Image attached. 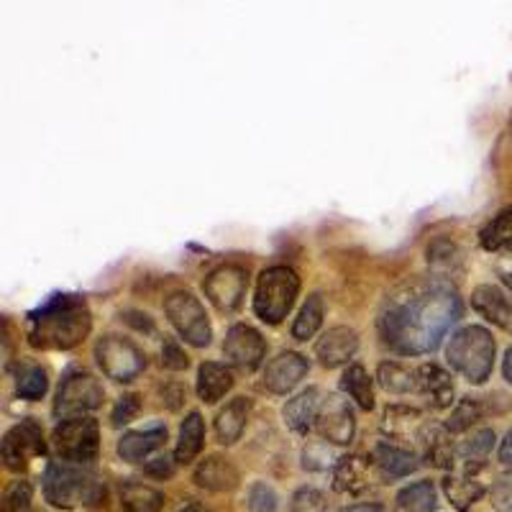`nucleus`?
I'll return each mask as SVG.
<instances>
[{
  "mask_svg": "<svg viewBox=\"0 0 512 512\" xmlns=\"http://www.w3.org/2000/svg\"><path fill=\"white\" fill-rule=\"evenodd\" d=\"M223 356L233 367L244 369V372H254V369L262 367L264 356H267V344H264L262 333L256 331V328L239 323V326H233L226 333Z\"/></svg>",
  "mask_w": 512,
  "mask_h": 512,
  "instance_id": "ddd939ff",
  "label": "nucleus"
},
{
  "mask_svg": "<svg viewBox=\"0 0 512 512\" xmlns=\"http://www.w3.org/2000/svg\"><path fill=\"white\" fill-rule=\"evenodd\" d=\"M249 274L239 264H223L205 277V297L216 305L221 313H233L244 300Z\"/></svg>",
  "mask_w": 512,
  "mask_h": 512,
  "instance_id": "f8f14e48",
  "label": "nucleus"
},
{
  "mask_svg": "<svg viewBox=\"0 0 512 512\" xmlns=\"http://www.w3.org/2000/svg\"><path fill=\"white\" fill-rule=\"evenodd\" d=\"M441 249L443 254L436 249V244L428 246V262H431L433 267H443V269L454 267L456 259H459V256H456V246L448 244V241H441Z\"/></svg>",
  "mask_w": 512,
  "mask_h": 512,
  "instance_id": "a18cd8bd",
  "label": "nucleus"
},
{
  "mask_svg": "<svg viewBox=\"0 0 512 512\" xmlns=\"http://www.w3.org/2000/svg\"><path fill=\"white\" fill-rule=\"evenodd\" d=\"M420 443H423V456L428 459V464L438 466V469H454V461L459 456H456V446L446 425L425 423Z\"/></svg>",
  "mask_w": 512,
  "mask_h": 512,
  "instance_id": "412c9836",
  "label": "nucleus"
},
{
  "mask_svg": "<svg viewBox=\"0 0 512 512\" xmlns=\"http://www.w3.org/2000/svg\"><path fill=\"white\" fill-rule=\"evenodd\" d=\"M292 512H328V500L326 495L315 487H303L297 489L290 500Z\"/></svg>",
  "mask_w": 512,
  "mask_h": 512,
  "instance_id": "a19ab883",
  "label": "nucleus"
},
{
  "mask_svg": "<svg viewBox=\"0 0 512 512\" xmlns=\"http://www.w3.org/2000/svg\"><path fill=\"white\" fill-rule=\"evenodd\" d=\"M141 402H139V395H123L118 397L116 408H113L111 413V423L116 425V428H121V425L131 423V420L136 418V413H139Z\"/></svg>",
  "mask_w": 512,
  "mask_h": 512,
  "instance_id": "c03bdc74",
  "label": "nucleus"
},
{
  "mask_svg": "<svg viewBox=\"0 0 512 512\" xmlns=\"http://www.w3.org/2000/svg\"><path fill=\"white\" fill-rule=\"evenodd\" d=\"M31 497H34L31 482L16 479V482L6 489V495H3L0 512H31Z\"/></svg>",
  "mask_w": 512,
  "mask_h": 512,
  "instance_id": "4c0bfd02",
  "label": "nucleus"
},
{
  "mask_svg": "<svg viewBox=\"0 0 512 512\" xmlns=\"http://www.w3.org/2000/svg\"><path fill=\"white\" fill-rule=\"evenodd\" d=\"M95 359L100 369L113 382H131L146 367V359L134 341L123 336H103L95 344Z\"/></svg>",
  "mask_w": 512,
  "mask_h": 512,
  "instance_id": "1a4fd4ad",
  "label": "nucleus"
},
{
  "mask_svg": "<svg viewBox=\"0 0 512 512\" xmlns=\"http://www.w3.org/2000/svg\"><path fill=\"white\" fill-rule=\"evenodd\" d=\"M320 326H323V297L318 292H313L305 300L303 308H300V313H297L295 326H292V338L308 341V338H313L318 333Z\"/></svg>",
  "mask_w": 512,
  "mask_h": 512,
  "instance_id": "f704fd0d",
  "label": "nucleus"
},
{
  "mask_svg": "<svg viewBox=\"0 0 512 512\" xmlns=\"http://www.w3.org/2000/svg\"><path fill=\"white\" fill-rule=\"evenodd\" d=\"M44 497L59 510L100 505L105 497V482L93 466L52 461L44 472Z\"/></svg>",
  "mask_w": 512,
  "mask_h": 512,
  "instance_id": "7ed1b4c3",
  "label": "nucleus"
},
{
  "mask_svg": "<svg viewBox=\"0 0 512 512\" xmlns=\"http://www.w3.org/2000/svg\"><path fill=\"white\" fill-rule=\"evenodd\" d=\"M164 313H167L169 323L177 328L182 338H185L190 346H203L210 344L213 338V328L208 323V315L205 308L200 305V300L192 292L177 290L164 300Z\"/></svg>",
  "mask_w": 512,
  "mask_h": 512,
  "instance_id": "6e6552de",
  "label": "nucleus"
},
{
  "mask_svg": "<svg viewBox=\"0 0 512 512\" xmlns=\"http://www.w3.org/2000/svg\"><path fill=\"white\" fill-rule=\"evenodd\" d=\"M205 443V423L200 413H190L180 425V438H177L175 461L177 464H192L203 451Z\"/></svg>",
  "mask_w": 512,
  "mask_h": 512,
  "instance_id": "bb28decb",
  "label": "nucleus"
},
{
  "mask_svg": "<svg viewBox=\"0 0 512 512\" xmlns=\"http://www.w3.org/2000/svg\"><path fill=\"white\" fill-rule=\"evenodd\" d=\"M344 512H382V505H377V502H364V505L346 507Z\"/></svg>",
  "mask_w": 512,
  "mask_h": 512,
  "instance_id": "3c124183",
  "label": "nucleus"
},
{
  "mask_svg": "<svg viewBox=\"0 0 512 512\" xmlns=\"http://www.w3.org/2000/svg\"><path fill=\"white\" fill-rule=\"evenodd\" d=\"M377 379L384 390L392 395H413L420 392L418 387V369H410L400 361H382L377 369Z\"/></svg>",
  "mask_w": 512,
  "mask_h": 512,
  "instance_id": "cd10ccee",
  "label": "nucleus"
},
{
  "mask_svg": "<svg viewBox=\"0 0 512 512\" xmlns=\"http://www.w3.org/2000/svg\"><path fill=\"white\" fill-rule=\"evenodd\" d=\"M472 308L489 320L492 326L502 328L512 336V300L495 285H479L472 292Z\"/></svg>",
  "mask_w": 512,
  "mask_h": 512,
  "instance_id": "dca6fc26",
  "label": "nucleus"
},
{
  "mask_svg": "<svg viewBox=\"0 0 512 512\" xmlns=\"http://www.w3.org/2000/svg\"><path fill=\"white\" fill-rule=\"evenodd\" d=\"M489 502L497 512H512V472L495 479V484L489 489Z\"/></svg>",
  "mask_w": 512,
  "mask_h": 512,
  "instance_id": "79ce46f5",
  "label": "nucleus"
},
{
  "mask_svg": "<svg viewBox=\"0 0 512 512\" xmlns=\"http://www.w3.org/2000/svg\"><path fill=\"white\" fill-rule=\"evenodd\" d=\"M182 400H185V390H182L180 384L172 382L167 387H162V402L169 410H180Z\"/></svg>",
  "mask_w": 512,
  "mask_h": 512,
  "instance_id": "de8ad7c7",
  "label": "nucleus"
},
{
  "mask_svg": "<svg viewBox=\"0 0 512 512\" xmlns=\"http://www.w3.org/2000/svg\"><path fill=\"white\" fill-rule=\"evenodd\" d=\"M438 507V492L433 482H415L400 489L397 510L402 512H433Z\"/></svg>",
  "mask_w": 512,
  "mask_h": 512,
  "instance_id": "473e14b6",
  "label": "nucleus"
},
{
  "mask_svg": "<svg viewBox=\"0 0 512 512\" xmlns=\"http://www.w3.org/2000/svg\"><path fill=\"white\" fill-rule=\"evenodd\" d=\"M121 505L128 512H159L164 505V495L149 484L126 482L121 487Z\"/></svg>",
  "mask_w": 512,
  "mask_h": 512,
  "instance_id": "c756f323",
  "label": "nucleus"
},
{
  "mask_svg": "<svg viewBox=\"0 0 512 512\" xmlns=\"http://www.w3.org/2000/svg\"><path fill=\"white\" fill-rule=\"evenodd\" d=\"M502 374H505L507 382L512 384V346H510V349H507L505 361H502Z\"/></svg>",
  "mask_w": 512,
  "mask_h": 512,
  "instance_id": "603ef678",
  "label": "nucleus"
},
{
  "mask_svg": "<svg viewBox=\"0 0 512 512\" xmlns=\"http://www.w3.org/2000/svg\"><path fill=\"white\" fill-rule=\"evenodd\" d=\"M479 244L482 249L492 251V254H512V208L502 210L500 216H495L487 226L479 231Z\"/></svg>",
  "mask_w": 512,
  "mask_h": 512,
  "instance_id": "c85d7f7f",
  "label": "nucleus"
},
{
  "mask_svg": "<svg viewBox=\"0 0 512 512\" xmlns=\"http://www.w3.org/2000/svg\"><path fill=\"white\" fill-rule=\"evenodd\" d=\"M418 395L428 397L433 408H451V402H454V379L446 369H441L438 364H423L418 367Z\"/></svg>",
  "mask_w": 512,
  "mask_h": 512,
  "instance_id": "aec40b11",
  "label": "nucleus"
},
{
  "mask_svg": "<svg viewBox=\"0 0 512 512\" xmlns=\"http://www.w3.org/2000/svg\"><path fill=\"white\" fill-rule=\"evenodd\" d=\"M461 318V297L443 277L415 280L392 292L379 313L384 346L405 356L436 351L448 328Z\"/></svg>",
  "mask_w": 512,
  "mask_h": 512,
  "instance_id": "f257e3e1",
  "label": "nucleus"
},
{
  "mask_svg": "<svg viewBox=\"0 0 512 512\" xmlns=\"http://www.w3.org/2000/svg\"><path fill=\"white\" fill-rule=\"evenodd\" d=\"M367 484V461L359 459V456H344V459H338V464L333 466V487H336V492L359 495L361 489H367Z\"/></svg>",
  "mask_w": 512,
  "mask_h": 512,
  "instance_id": "a878e982",
  "label": "nucleus"
},
{
  "mask_svg": "<svg viewBox=\"0 0 512 512\" xmlns=\"http://www.w3.org/2000/svg\"><path fill=\"white\" fill-rule=\"evenodd\" d=\"M315 431L323 441L333 443V446H346L354 441L356 433V420L351 402L338 392H328L320 400L318 418H315Z\"/></svg>",
  "mask_w": 512,
  "mask_h": 512,
  "instance_id": "9d476101",
  "label": "nucleus"
},
{
  "mask_svg": "<svg viewBox=\"0 0 512 512\" xmlns=\"http://www.w3.org/2000/svg\"><path fill=\"white\" fill-rule=\"evenodd\" d=\"M195 484L208 492H233L239 487V469L226 456H208L195 466Z\"/></svg>",
  "mask_w": 512,
  "mask_h": 512,
  "instance_id": "f3484780",
  "label": "nucleus"
},
{
  "mask_svg": "<svg viewBox=\"0 0 512 512\" xmlns=\"http://www.w3.org/2000/svg\"><path fill=\"white\" fill-rule=\"evenodd\" d=\"M44 454H47V443H44V433H41V428L34 420H24V423L13 425L11 431L3 436V443H0L3 464L11 472H24L34 456Z\"/></svg>",
  "mask_w": 512,
  "mask_h": 512,
  "instance_id": "9b49d317",
  "label": "nucleus"
},
{
  "mask_svg": "<svg viewBox=\"0 0 512 512\" xmlns=\"http://www.w3.org/2000/svg\"><path fill=\"white\" fill-rule=\"evenodd\" d=\"M425 428L423 413L408 405H392L384 410L382 431L395 441H420V433Z\"/></svg>",
  "mask_w": 512,
  "mask_h": 512,
  "instance_id": "4be33fe9",
  "label": "nucleus"
},
{
  "mask_svg": "<svg viewBox=\"0 0 512 512\" xmlns=\"http://www.w3.org/2000/svg\"><path fill=\"white\" fill-rule=\"evenodd\" d=\"M103 384L85 369H72L59 384L57 397H54V415L59 420L85 418L88 413L103 405Z\"/></svg>",
  "mask_w": 512,
  "mask_h": 512,
  "instance_id": "0eeeda50",
  "label": "nucleus"
},
{
  "mask_svg": "<svg viewBox=\"0 0 512 512\" xmlns=\"http://www.w3.org/2000/svg\"><path fill=\"white\" fill-rule=\"evenodd\" d=\"M52 443L59 461L90 466L98 459L100 428L93 418H88V415H85V418L59 420V425L52 433Z\"/></svg>",
  "mask_w": 512,
  "mask_h": 512,
  "instance_id": "423d86ee",
  "label": "nucleus"
},
{
  "mask_svg": "<svg viewBox=\"0 0 512 512\" xmlns=\"http://www.w3.org/2000/svg\"><path fill=\"white\" fill-rule=\"evenodd\" d=\"M500 464H505V466H512V431L507 433L505 438H502V443H500Z\"/></svg>",
  "mask_w": 512,
  "mask_h": 512,
  "instance_id": "09e8293b",
  "label": "nucleus"
},
{
  "mask_svg": "<svg viewBox=\"0 0 512 512\" xmlns=\"http://www.w3.org/2000/svg\"><path fill=\"white\" fill-rule=\"evenodd\" d=\"M297 290H300V280L290 267L264 269L256 280L254 313L269 326H277L295 305Z\"/></svg>",
  "mask_w": 512,
  "mask_h": 512,
  "instance_id": "39448f33",
  "label": "nucleus"
},
{
  "mask_svg": "<svg viewBox=\"0 0 512 512\" xmlns=\"http://www.w3.org/2000/svg\"><path fill=\"white\" fill-rule=\"evenodd\" d=\"M162 364L172 372H182V369L190 367V359H187L185 349L177 344L175 338H164V346H162Z\"/></svg>",
  "mask_w": 512,
  "mask_h": 512,
  "instance_id": "37998d69",
  "label": "nucleus"
},
{
  "mask_svg": "<svg viewBox=\"0 0 512 512\" xmlns=\"http://www.w3.org/2000/svg\"><path fill=\"white\" fill-rule=\"evenodd\" d=\"M333 448L328 446V441H310L308 446L303 448V466L310 469V472H326L328 466H336L338 461Z\"/></svg>",
  "mask_w": 512,
  "mask_h": 512,
  "instance_id": "58836bf2",
  "label": "nucleus"
},
{
  "mask_svg": "<svg viewBox=\"0 0 512 512\" xmlns=\"http://www.w3.org/2000/svg\"><path fill=\"white\" fill-rule=\"evenodd\" d=\"M49 377L39 364H24L16 374V395L21 400H39L47 395Z\"/></svg>",
  "mask_w": 512,
  "mask_h": 512,
  "instance_id": "c9c22d12",
  "label": "nucleus"
},
{
  "mask_svg": "<svg viewBox=\"0 0 512 512\" xmlns=\"http://www.w3.org/2000/svg\"><path fill=\"white\" fill-rule=\"evenodd\" d=\"M497 272H500L502 282H505V285L512 290V256L510 259H505V262L497 264Z\"/></svg>",
  "mask_w": 512,
  "mask_h": 512,
  "instance_id": "8fccbe9b",
  "label": "nucleus"
},
{
  "mask_svg": "<svg viewBox=\"0 0 512 512\" xmlns=\"http://www.w3.org/2000/svg\"><path fill=\"white\" fill-rule=\"evenodd\" d=\"M492 446H495V431L492 428H482V431L472 433L466 441H461L456 446V456L461 461H466V472H474V469H479L484 464Z\"/></svg>",
  "mask_w": 512,
  "mask_h": 512,
  "instance_id": "7c9ffc66",
  "label": "nucleus"
},
{
  "mask_svg": "<svg viewBox=\"0 0 512 512\" xmlns=\"http://www.w3.org/2000/svg\"><path fill=\"white\" fill-rule=\"evenodd\" d=\"M320 400H323V395H320L318 387H308V390L300 392L297 397L287 400L282 415H285V423L290 425V431L305 436L310 428H315V418H318Z\"/></svg>",
  "mask_w": 512,
  "mask_h": 512,
  "instance_id": "5701e85b",
  "label": "nucleus"
},
{
  "mask_svg": "<svg viewBox=\"0 0 512 512\" xmlns=\"http://www.w3.org/2000/svg\"><path fill=\"white\" fill-rule=\"evenodd\" d=\"M495 338L487 328L466 326L448 338L446 359L454 372L472 384H484L495 367Z\"/></svg>",
  "mask_w": 512,
  "mask_h": 512,
  "instance_id": "20e7f679",
  "label": "nucleus"
},
{
  "mask_svg": "<svg viewBox=\"0 0 512 512\" xmlns=\"http://www.w3.org/2000/svg\"><path fill=\"white\" fill-rule=\"evenodd\" d=\"M372 466L379 472V477L392 482V479H402L413 474L418 469V456L410 454L408 448L384 441L372 451Z\"/></svg>",
  "mask_w": 512,
  "mask_h": 512,
  "instance_id": "a211bd4d",
  "label": "nucleus"
},
{
  "mask_svg": "<svg viewBox=\"0 0 512 512\" xmlns=\"http://www.w3.org/2000/svg\"><path fill=\"white\" fill-rule=\"evenodd\" d=\"M146 474L154 479H169L175 474V461L169 459L167 454L157 456V459L146 461Z\"/></svg>",
  "mask_w": 512,
  "mask_h": 512,
  "instance_id": "49530a36",
  "label": "nucleus"
},
{
  "mask_svg": "<svg viewBox=\"0 0 512 512\" xmlns=\"http://www.w3.org/2000/svg\"><path fill=\"white\" fill-rule=\"evenodd\" d=\"M177 512H203V510H200L198 505H185V507H180Z\"/></svg>",
  "mask_w": 512,
  "mask_h": 512,
  "instance_id": "864d4df0",
  "label": "nucleus"
},
{
  "mask_svg": "<svg viewBox=\"0 0 512 512\" xmlns=\"http://www.w3.org/2000/svg\"><path fill=\"white\" fill-rule=\"evenodd\" d=\"M356 351H359V333L349 326L328 328V331L318 338V344H315V356H318L320 364L328 369L349 364L356 356Z\"/></svg>",
  "mask_w": 512,
  "mask_h": 512,
  "instance_id": "2eb2a0df",
  "label": "nucleus"
},
{
  "mask_svg": "<svg viewBox=\"0 0 512 512\" xmlns=\"http://www.w3.org/2000/svg\"><path fill=\"white\" fill-rule=\"evenodd\" d=\"M305 374H308V359L295 351H282L264 369V387L274 395H287L303 382Z\"/></svg>",
  "mask_w": 512,
  "mask_h": 512,
  "instance_id": "4468645a",
  "label": "nucleus"
},
{
  "mask_svg": "<svg viewBox=\"0 0 512 512\" xmlns=\"http://www.w3.org/2000/svg\"><path fill=\"white\" fill-rule=\"evenodd\" d=\"M482 413H484L482 402L474 400V397H464V400L451 410V418H448L443 425L448 428V433H464L469 431L479 418H482Z\"/></svg>",
  "mask_w": 512,
  "mask_h": 512,
  "instance_id": "e433bc0d",
  "label": "nucleus"
},
{
  "mask_svg": "<svg viewBox=\"0 0 512 512\" xmlns=\"http://www.w3.org/2000/svg\"><path fill=\"white\" fill-rule=\"evenodd\" d=\"M443 492L456 510L466 512L484 495V487L474 477H446L443 479Z\"/></svg>",
  "mask_w": 512,
  "mask_h": 512,
  "instance_id": "72a5a7b5",
  "label": "nucleus"
},
{
  "mask_svg": "<svg viewBox=\"0 0 512 512\" xmlns=\"http://www.w3.org/2000/svg\"><path fill=\"white\" fill-rule=\"evenodd\" d=\"M280 507V497L269 487L267 482H254L246 495V510L249 512H277Z\"/></svg>",
  "mask_w": 512,
  "mask_h": 512,
  "instance_id": "ea45409f",
  "label": "nucleus"
},
{
  "mask_svg": "<svg viewBox=\"0 0 512 512\" xmlns=\"http://www.w3.org/2000/svg\"><path fill=\"white\" fill-rule=\"evenodd\" d=\"M93 315L85 297L52 295L41 308L31 310L26 336L34 349L67 351L90 336Z\"/></svg>",
  "mask_w": 512,
  "mask_h": 512,
  "instance_id": "f03ea898",
  "label": "nucleus"
},
{
  "mask_svg": "<svg viewBox=\"0 0 512 512\" xmlns=\"http://www.w3.org/2000/svg\"><path fill=\"white\" fill-rule=\"evenodd\" d=\"M395 512H402V510H395Z\"/></svg>",
  "mask_w": 512,
  "mask_h": 512,
  "instance_id": "5fc2aeb1",
  "label": "nucleus"
},
{
  "mask_svg": "<svg viewBox=\"0 0 512 512\" xmlns=\"http://www.w3.org/2000/svg\"><path fill=\"white\" fill-rule=\"evenodd\" d=\"M249 410H251V402L246 397H236L226 405V408L218 413L216 418V436L218 443L223 446H231L241 438L246 428V420H249Z\"/></svg>",
  "mask_w": 512,
  "mask_h": 512,
  "instance_id": "b1692460",
  "label": "nucleus"
},
{
  "mask_svg": "<svg viewBox=\"0 0 512 512\" xmlns=\"http://www.w3.org/2000/svg\"><path fill=\"white\" fill-rule=\"evenodd\" d=\"M341 387H344L346 395L359 405L361 410H372L374 408V387L372 379H369L367 369L361 364H351L349 369L341 377Z\"/></svg>",
  "mask_w": 512,
  "mask_h": 512,
  "instance_id": "2f4dec72",
  "label": "nucleus"
},
{
  "mask_svg": "<svg viewBox=\"0 0 512 512\" xmlns=\"http://www.w3.org/2000/svg\"><path fill=\"white\" fill-rule=\"evenodd\" d=\"M164 441H167V428H164V425H152V428H144V431L123 433L116 451L123 461H128V464H139V461L146 459L152 451H157Z\"/></svg>",
  "mask_w": 512,
  "mask_h": 512,
  "instance_id": "6ab92c4d",
  "label": "nucleus"
},
{
  "mask_svg": "<svg viewBox=\"0 0 512 512\" xmlns=\"http://www.w3.org/2000/svg\"><path fill=\"white\" fill-rule=\"evenodd\" d=\"M233 387L231 369L218 364V361H205L198 369V397L208 405L221 400L228 390Z\"/></svg>",
  "mask_w": 512,
  "mask_h": 512,
  "instance_id": "393cba45",
  "label": "nucleus"
}]
</instances>
